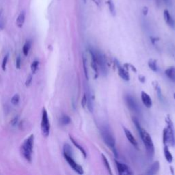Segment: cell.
Returning <instances> with one entry per match:
<instances>
[{"mask_svg":"<svg viewBox=\"0 0 175 175\" xmlns=\"http://www.w3.org/2000/svg\"><path fill=\"white\" fill-rule=\"evenodd\" d=\"M124 67L126 68V69H128V68H131V70H132V71H133V72H135V73H136L137 72V69H136V68L134 66H133L132 64H129V63H125V64H124Z\"/></svg>","mask_w":175,"mask_h":175,"instance_id":"4dcf8cb0","label":"cell"},{"mask_svg":"<svg viewBox=\"0 0 175 175\" xmlns=\"http://www.w3.org/2000/svg\"><path fill=\"white\" fill-rule=\"evenodd\" d=\"M59 122L62 125H67V124L71 123V119L67 115H63L59 119Z\"/></svg>","mask_w":175,"mask_h":175,"instance_id":"603a6c76","label":"cell"},{"mask_svg":"<svg viewBox=\"0 0 175 175\" xmlns=\"http://www.w3.org/2000/svg\"><path fill=\"white\" fill-rule=\"evenodd\" d=\"M87 101H88L87 95H86V94H84V96H83L82 100V105L83 108H85V106H86V105L87 104Z\"/></svg>","mask_w":175,"mask_h":175,"instance_id":"836d02e7","label":"cell"},{"mask_svg":"<svg viewBox=\"0 0 175 175\" xmlns=\"http://www.w3.org/2000/svg\"><path fill=\"white\" fill-rule=\"evenodd\" d=\"M148 11H149V9H148L147 7H144L143 9H142V12H143L144 15H147Z\"/></svg>","mask_w":175,"mask_h":175,"instance_id":"74e56055","label":"cell"},{"mask_svg":"<svg viewBox=\"0 0 175 175\" xmlns=\"http://www.w3.org/2000/svg\"><path fill=\"white\" fill-rule=\"evenodd\" d=\"M89 52L91 53L92 59H95L96 61L97 66L100 68L102 74L104 76H105L107 74V68L105 57L101 51H98V50H96L93 48L89 49Z\"/></svg>","mask_w":175,"mask_h":175,"instance_id":"277c9868","label":"cell"},{"mask_svg":"<svg viewBox=\"0 0 175 175\" xmlns=\"http://www.w3.org/2000/svg\"><path fill=\"white\" fill-rule=\"evenodd\" d=\"M93 1L95 2V3L97 5V6H100L101 0H93Z\"/></svg>","mask_w":175,"mask_h":175,"instance_id":"f35d334b","label":"cell"},{"mask_svg":"<svg viewBox=\"0 0 175 175\" xmlns=\"http://www.w3.org/2000/svg\"><path fill=\"white\" fill-rule=\"evenodd\" d=\"M148 65H149V67L151 68L153 71L154 72L157 71L158 66L157 64V61L155 59H149V62H148Z\"/></svg>","mask_w":175,"mask_h":175,"instance_id":"7402d4cb","label":"cell"},{"mask_svg":"<svg viewBox=\"0 0 175 175\" xmlns=\"http://www.w3.org/2000/svg\"><path fill=\"white\" fill-rule=\"evenodd\" d=\"M123 130H124V133H125V136H126V137H127V140L130 142V143L132 144V145L135 148L138 149V142H137L136 139L134 138V136H133V134L131 133V131H130L129 129H127V128L124 127H123Z\"/></svg>","mask_w":175,"mask_h":175,"instance_id":"4fadbf2b","label":"cell"},{"mask_svg":"<svg viewBox=\"0 0 175 175\" xmlns=\"http://www.w3.org/2000/svg\"><path fill=\"white\" fill-rule=\"evenodd\" d=\"M70 140H71V142H73V144H74V145H75V147H76L77 149H78L79 151H81V152H82V153L83 154V155H84V157L86 158V157H87V154H86V151H85L84 148H83L82 146L80 145V144H79L78 143H77V142H76V140H75V139H74L73 137L71 136H70Z\"/></svg>","mask_w":175,"mask_h":175,"instance_id":"d6986e66","label":"cell"},{"mask_svg":"<svg viewBox=\"0 0 175 175\" xmlns=\"http://www.w3.org/2000/svg\"><path fill=\"white\" fill-rule=\"evenodd\" d=\"M101 157H102L103 161V163L105 164V166L106 169L107 170V171H108V172H109V174H112V172H111L110 164H109V161H108L107 157H106L104 155V154H101Z\"/></svg>","mask_w":175,"mask_h":175,"instance_id":"cb8c5ba5","label":"cell"},{"mask_svg":"<svg viewBox=\"0 0 175 175\" xmlns=\"http://www.w3.org/2000/svg\"><path fill=\"white\" fill-rule=\"evenodd\" d=\"M18 120H19V117H18V116H15V117H14V118L11 120V122H10V124H12V127H14V126H15L16 124H17V122H18Z\"/></svg>","mask_w":175,"mask_h":175,"instance_id":"e575fe53","label":"cell"},{"mask_svg":"<svg viewBox=\"0 0 175 175\" xmlns=\"http://www.w3.org/2000/svg\"><path fill=\"white\" fill-rule=\"evenodd\" d=\"M164 21L166 23L168 26L170 27L171 28L174 29L175 28V21L174 19H173L172 16H171L170 13L168 10H164Z\"/></svg>","mask_w":175,"mask_h":175,"instance_id":"8fae6325","label":"cell"},{"mask_svg":"<svg viewBox=\"0 0 175 175\" xmlns=\"http://www.w3.org/2000/svg\"><path fill=\"white\" fill-rule=\"evenodd\" d=\"M170 169H171V172H172V173L174 174V172H173V168H172V166H170Z\"/></svg>","mask_w":175,"mask_h":175,"instance_id":"60d3db41","label":"cell"},{"mask_svg":"<svg viewBox=\"0 0 175 175\" xmlns=\"http://www.w3.org/2000/svg\"><path fill=\"white\" fill-rule=\"evenodd\" d=\"M115 65H116L117 70H118V75L122 78L123 80L126 81V82H129L130 80L129 73L128 72V70L126 69L124 66H122L118 60H115Z\"/></svg>","mask_w":175,"mask_h":175,"instance_id":"9c48e42d","label":"cell"},{"mask_svg":"<svg viewBox=\"0 0 175 175\" xmlns=\"http://www.w3.org/2000/svg\"><path fill=\"white\" fill-rule=\"evenodd\" d=\"M151 41H152L153 44H155L156 41H158L159 39H157V38H153V37H151Z\"/></svg>","mask_w":175,"mask_h":175,"instance_id":"ab89813d","label":"cell"},{"mask_svg":"<svg viewBox=\"0 0 175 175\" xmlns=\"http://www.w3.org/2000/svg\"><path fill=\"white\" fill-rule=\"evenodd\" d=\"M133 121L134 122L137 129H138L139 134H140V137H141V139L144 146H145L148 155H149V158H153L155 154V147L152 138H151L149 133L145 129H144L143 128L141 127L138 119L136 118H133Z\"/></svg>","mask_w":175,"mask_h":175,"instance_id":"6da1fadb","label":"cell"},{"mask_svg":"<svg viewBox=\"0 0 175 175\" xmlns=\"http://www.w3.org/2000/svg\"><path fill=\"white\" fill-rule=\"evenodd\" d=\"M41 129L43 136L44 137L49 136L50 132V123L49 120L48 114L45 108H43L42 111V119H41Z\"/></svg>","mask_w":175,"mask_h":175,"instance_id":"5b68a950","label":"cell"},{"mask_svg":"<svg viewBox=\"0 0 175 175\" xmlns=\"http://www.w3.org/2000/svg\"><path fill=\"white\" fill-rule=\"evenodd\" d=\"M31 46H32L31 41H27L26 43L24 44V45H23V53L25 56H27V55L29 54V52H30Z\"/></svg>","mask_w":175,"mask_h":175,"instance_id":"44dd1931","label":"cell"},{"mask_svg":"<svg viewBox=\"0 0 175 175\" xmlns=\"http://www.w3.org/2000/svg\"><path fill=\"white\" fill-rule=\"evenodd\" d=\"M32 80H33V76H32V74H30V75H28V78H27L26 81V87H30V85H31L32 83Z\"/></svg>","mask_w":175,"mask_h":175,"instance_id":"f546056e","label":"cell"},{"mask_svg":"<svg viewBox=\"0 0 175 175\" xmlns=\"http://www.w3.org/2000/svg\"><path fill=\"white\" fill-rule=\"evenodd\" d=\"M64 157L66 159V161L68 162V164H69V166H71L73 170L76 172L77 174H84V170L83 168L80 165H79L78 164H77L75 162V160L73 159V157L66 155H64Z\"/></svg>","mask_w":175,"mask_h":175,"instance_id":"ba28073f","label":"cell"},{"mask_svg":"<svg viewBox=\"0 0 175 175\" xmlns=\"http://www.w3.org/2000/svg\"><path fill=\"white\" fill-rule=\"evenodd\" d=\"M115 163H116L117 169H118L119 174L122 175L123 174H132L133 172L131 170V169L129 168L128 166L124 164H122L120 162H119L117 160H115Z\"/></svg>","mask_w":175,"mask_h":175,"instance_id":"30bf717a","label":"cell"},{"mask_svg":"<svg viewBox=\"0 0 175 175\" xmlns=\"http://www.w3.org/2000/svg\"><path fill=\"white\" fill-rule=\"evenodd\" d=\"M25 19H26V14H25V12L23 11L19 14L17 19V21H16V24H17L18 28H22L25 23Z\"/></svg>","mask_w":175,"mask_h":175,"instance_id":"2e32d148","label":"cell"},{"mask_svg":"<svg viewBox=\"0 0 175 175\" xmlns=\"http://www.w3.org/2000/svg\"><path fill=\"white\" fill-rule=\"evenodd\" d=\"M154 85H155V90H156L157 93L159 97V98H161V89H160L159 86L157 82L154 83Z\"/></svg>","mask_w":175,"mask_h":175,"instance_id":"d6a6232c","label":"cell"},{"mask_svg":"<svg viewBox=\"0 0 175 175\" xmlns=\"http://www.w3.org/2000/svg\"><path fill=\"white\" fill-rule=\"evenodd\" d=\"M106 3L107 4L108 8H109L110 14L112 16H116V6H115V4L114 3L113 0H107V1H106Z\"/></svg>","mask_w":175,"mask_h":175,"instance_id":"e0dca14e","label":"cell"},{"mask_svg":"<svg viewBox=\"0 0 175 175\" xmlns=\"http://www.w3.org/2000/svg\"><path fill=\"white\" fill-rule=\"evenodd\" d=\"M16 68L17 69H21V58L19 55L16 59Z\"/></svg>","mask_w":175,"mask_h":175,"instance_id":"1f68e13d","label":"cell"},{"mask_svg":"<svg viewBox=\"0 0 175 175\" xmlns=\"http://www.w3.org/2000/svg\"><path fill=\"white\" fill-rule=\"evenodd\" d=\"M19 100H20L19 95H18V94H15L11 99L12 104L14 105H17L19 103Z\"/></svg>","mask_w":175,"mask_h":175,"instance_id":"4316f807","label":"cell"},{"mask_svg":"<svg viewBox=\"0 0 175 175\" xmlns=\"http://www.w3.org/2000/svg\"><path fill=\"white\" fill-rule=\"evenodd\" d=\"M101 134L105 143L109 147L110 149L115 148V138H114L112 133H111L110 130L107 127H102L101 129Z\"/></svg>","mask_w":175,"mask_h":175,"instance_id":"8992f818","label":"cell"},{"mask_svg":"<svg viewBox=\"0 0 175 175\" xmlns=\"http://www.w3.org/2000/svg\"><path fill=\"white\" fill-rule=\"evenodd\" d=\"M8 58H9V53H7L6 55L4 56V57H3V61H2V64H1V68H2V70L3 71H6V65H7V63H8Z\"/></svg>","mask_w":175,"mask_h":175,"instance_id":"484cf974","label":"cell"},{"mask_svg":"<svg viewBox=\"0 0 175 175\" xmlns=\"http://www.w3.org/2000/svg\"><path fill=\"white\" fill-rule=\"evenodd\" d=\"M174 98H175V93L174 94Z\"/></svg>","mask_w":175,"mask_h":175,"instance_id":"b9f144b4","label":"cell"},{"mask_svg":"<svg viewBox=\"0 0 175 175\" xmlns=\"http://www.w3.org/2000/svg\"><path fill=\"white\" fill-rule=\"evenodd\" d=\"M160 168V164L158 161H156L151 164L147 169L146 174L148 175H154L156 174L159 172Z\"/></svg>","mask_w":175,"mask_h":175,"instance_id":"7c38bea8","label":"cell"},{"mask_svg":"<svg viewBox=\"0 0 175 175\" xmlns=\"http://www.w3.org/2000/svg\"><path fill=\"white\" fill-rule=\"evenodd\" d=\"M73 151L71 146L68 144H64V147H63V154L73 157Z\"/></svg>","mask_w":175,"mask_h":175,"instance_id":"ffe728a7","label":"cell"},{"mask_svg":"<svg viewBox=\"0 0 175 175\" xmlns=\"http://www.w3.org/2000/svg\"><path fill=\"white\" fill-rule=\"evenodd\" d=\"M125 101L127 103V107L129 108L130 110H131L135 113H140V108L138 103H137L136 101L131 95H126L125 97Z\"/></svg>","mask_w":175,"mask_h":175,"instance_id":"52a82bcc","label":"cell"},{"mask_svg":"<svg viewBox=\"0 0 175 175\" xmlns=\"http://www.w3.org/2000/svg\"><path fill=\"white\" fill-rule=\"evenodd\" d=\"M138 79H139V80H140V82H142V83H144L145 82V77L144 76H142V75H140V76L138 77Z\"/></svg>","mask_w":175,"mask_h":175,"instance_id":"8d00e7d4","label":"cell"},{"mask_svg":"<svg viewBox=\"0 0 175 175\" xmlns=\"http://www.w3.org/2000/svg\"><path fill=\"white\" fill-rule=\"evenodd\" d=\"M83 66H84V73H85V76H86V79H87L88 80L87 62H86V59L84 57H83Z\"/></svg>","mask_w":175,"mask_h":175,"instance_id":"83f0119b","label":"cell"},{"mask_svg":"<svg viewBox=\"0 0 175 175\" xmlns=\"http://www.w3.org/2000/svg\"><path fill=\"white\" fill-rule=\"evenodd\" d=\"M166 122L167 124V127L164 129L163 131V143L165 146H172L175 145V134L174 129L173 127V123L169 116L166 118Z\"/></svg>","mask_w":175,"mask_h":175,"instance_id":"7a4b0ae2","label":"cell"},{"mask_svg":"<svg viewBox=\"0 0 175 175\" xmlns=\"http://www.w3.org/2000/svg\"><path fill=\"white\" fill-rule=\"evenodd\" d=\"M141 99H142V101L143 103V104L144 105L145 107H147V108H151L152 107V99H151V97L149 96V95L145 92L142 91L141 93Z\"/></svg>","mask_w":175,"mask_h":175,"instance_id":"5bb4252c","label":"cell"},{"mask_svg":"<svg viewBox=\"0 0 175 175\" xmlns=\"http://www.w3.org/2000/svg\"><path fill=\"white\" fill-rule=\"evenodd\" d=\"M165 74L168 78H169L171 81L175 83V67L171 66L166 69Z\"/></svg>","mask_w":175,"mask_h":175,"instance_id":"9a60e30c","label":"cell"},{"mask_svg":"<svg viewBox=\"0 0 175 175\" xmlns=\"http://www.w3.org/2000/svg\"><path fill=\"white\" fill-rule=\"evenodd\" d=\"M39 62L38 60L34 61V62L32 63L31 71H32V74L36 73V72L38 71V68H39Z\"/></svg>","mask_w":175,"mask_h":175,"instance_id":"d4e9b609","label":"cell"},{"mask_svg":"<svg viewBox=\"0 0 175 175\" xmlns=\"http://www.w3.org/2000/svg\"><path fill=\"white\" fill-rule=\"evenodd\" d=\"M34 143V136L32 134L30 137L23 142L21 147V153L23 157L28 161L29 163H32V153Z\"/></svg>","mask_w":175,"mask_h":175,"instance_id":"3957f363","label":"cell"},{"mask_svg":"<svg viewBox=\"0 0 175 175\" xmlns=\"http://www.w3.org/2000/svg\"><path fill=\"white\" fill-rule=\"evenodd\" d=\"M164 156H165V158L166 159V161L168 162V163H172L173 160V157L172 155V154H171L170 151L168 146H165V147H164Z\"/></svg>","mask_w":175,"mask_h":175,"instance_id":"ac0fdd59","label":"cell"},{"mask_svg":"<svg viewBox=\"0 0 175 175\" xmlns=\"http://www.w3.org/2000/svg\"><path fill=\"white\" fill-rule=\"evenodd\" d=\"M4 19H3V12L2 10H1L0 12V31L3 30L4 28Z\"/></svg>","mask_w":175,"mask_h":175,"instance_id":"f1b7e54d","label":"cell"},{"mask_svg":"<svg viewBox=\"0 0 175 175\" xmlns=\"http://www.w3.org/2000/svg\"><path fill=\"white\" fill-rule=\"evenodd\" d=\"M163 1L166 5L168 6H170L172 5V0H163Z\"/></svg>","mask_w":175,"mask_h":175,"instance_id":"d590c367","label":"cell"}]
</instances>
